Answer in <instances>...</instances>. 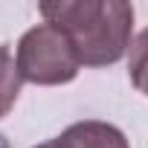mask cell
<instances>
[{
	"label": "cell",
	"mask_w": 148,
	"mask_h": 148,
	"mask_svg": "<svg viewBox=\"0 0 148 148\" xmlns=\"http://www.w3.org/2000/svg\"><path fill=\"white\" fill-rule=\"evenodd\" d=\"M128 76L134 82V87L148 96V26L134 38L131 44V55H128Z\"/></svg>",
	"instance_id": "cell-5"
},
{
	"label": "cell",
	"mask_w": 148,
	"mask_h": 148,
	"mask_svg": "<svg viewBox=\"0 0 148 148\" xmlns=\"http://www.w3.org/2000/svg\"><path fill=\"white\" fill-rule=\"evenodd\" d=\"M15 61L21 70V79L41 84V87H55V84L73 82L82 67L70 38L52 23H38V26L26 29L18 41Z\"/></svg>",
	"instance_id": "cell-2"
},
{
	"label": "cell",
	"mask_w": 148,
	"mask_h": 148,
	"mask_svg": "<svg viewBox=\"0 0 148 148\" xmlns=\"http://www.w3.org/2000/svg\"><path fill=\"white\" fill-rule=\"evenodd\" d=\"M21 84H23V79H21V70H18V61H15L9 44H0V119L15 108V102L21 96Z\"/></svg>",
	"instance_id": "cell-4"
},
{
	"label": "cell",
	"mask_w": 148,
	"mask_h": 148,
	"mask_svg": "<svg viewBox=\"0 0 148 148\" xmlns=\"http://www.w3.org/2000/svg\"><path fill=\"white\" fill-rule=\"evenodd\" d=\"M58 148H131L128 136L110 125V122H99V119H84L70 125L61 136H55Z\"/></svg>",
	"instance_id": "cell-3"
},
{
	"label": "cell",
	"mask_w": 148,
	"mask_h": 148,
	"mask_svg": "<svg viewBox=\"0 0 148 148\" xmlns=\"http://www.w3.org/2000/svg\"><path fill=\"white\" fill-rule=\"evenodd\" d=\"M38 148H58V145H55V139H49V142H44V145H38Z\"/></svg>",
	"instance_id": "cell-6"
},
{
	"label": "cell",
	"mask_w": 148,
	"mask_h": 148,
	"mask_svg": "<svg viewBox=\"0 0 148 148\" xmlns=\"http://www.w3.org/2000/svg\"><path fill=\"white\" fill-rule=\"evenodd\" d=\"M41 15L70 38L84 67L116 64L134 44V6L122 0H55L41 3Z\"/></svg>",
	"instance_id": "cell-1"
}]
</instances>
